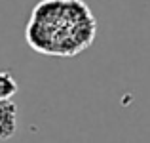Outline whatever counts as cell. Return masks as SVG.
Here are the masks:
<instances>
[{
	"label": "cell",
	"mask_w": 150,
	"mask_h": 143,
	"mask_svg": "<svg viewBox=\"0 0 150 143\" xmlns=\"http://www.w3.org/2000/svg\"><path fill=\"white\" fill-rule=\"evenodd\" d=\"M17 130V107L11 101H0V139L13 137Z\"/></svg>",
	"instance_id": "1"
},
{
	"label": "cell",
	"mask_w": 150,
	"mask_h": 143,
	"mask_svg": "<svg viewBox=\"0 0 150 143\" xmlns=\"http://www.w3.org/2000/svg\"><path fill=\"white\" fill-rule=\"evenodd\" d=\"M17 82H15L13 74L10 71H2L0 73V101H10L15 94H17Z\"/></svg>",
	"instance_id": "2"
}]
</instances>
